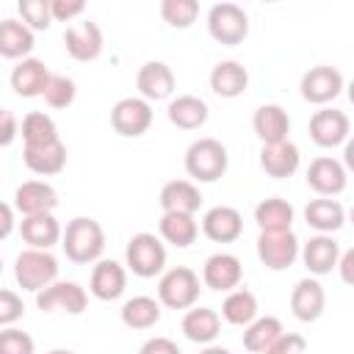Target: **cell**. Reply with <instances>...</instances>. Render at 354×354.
<instances>
[{
    "label": "cell",
    "mask_w": 354,
    "mask_h": 354,
    "mask_svg": "<svg viewBox=\"0 0 354 354\" xmlns=\"http://www.w3.org/2000/svg\"><path fill=\"white\" fill-rule=\"evenodd\" d=\"M11 227H14V210H11V205H0V238H8V232H11Z\"/></svg>",
    "instance_id": "c3c4849f"
},
{
    "label": "cell",
    "mask_w": 354,
    "mask_h": 354,
    "mask_svg": "<svg viewBox=\"0 0 354 354\" xmlns=\"http://www.w3.org/2000/svg\"><path fill=\"white\" fill-rule=\"evenodd\" d=\"M185 171L199 183H216L227 171V149L216 138H199L185 152Z\"/></svg>",
    "instance_id": "7a4b0ae2"
},
{
    "label": "cell",
    "mask_w": 354,
    "mask_h": 354,
    "mask_svg": "<svg viewBox=\"0 0 354 354\" xmlns=\"http://www.w3.org/2000/svg\"><path fill=\"white\" fill-rule=\"evenodd\" d=\"M348 100H351V105H354V80L348 83Z\"/></svg>",
    "instance_id": "816d5d0a"
},
{
    "label": "cell",
    "mask_w": 354,
    "mask_h": 354,
    "mask_svg": "<svg viewBox=\"0 0 354 354\" xmlns=\"http://www.w3.org/2000/svg\"><path fill=\"white\" fill-rule=\"evenodd\" d=\"M19 232H22V241L30 246V249H50L53 243H58L61 238V227L58 221L53 218V213H44V216H25L22 224H19Z\"/></svg>",
    "instance_id": "d4e9b609"
},
{
    "label": "cell",
    "mask_w": 354,
    "mask_h": 354,
    "mask_svg": "<svg viewBox=\"0 0 354 354\" xmlns=\"http://www.w3.org/2000/svg\"><path fill=\"white\" fill-rule=\"evenodd\" d=\"M50 354H72V351H64V348H55V351H50Z\"/></svg>",
    "instance_id": "f5cc1de1"
},
{
    "label": "cell",
    "mask_w": 354,
    "mask_h": 354,
    "mask_svg": "<svg viewBox=\"0 0 354 354\" xmlns=\"http://www.w3.org/2000/svg\"><path fill=\"white\" fill-rule=\"evenodd\" d=\"M282 335H285V332H282L279 318L266 315V318L249 324V329L243 332V346H246L249 351H254V354H266Z\"/></svg>",
    "instance_id": "d6a6232c"
},
{
    "label": "cell",
    "mask_w": 354,
    "mask_h": 354,
    "mask_svg": "<svg viewBox=\"0 0 354 354\" xmlns=\"http://www.w3.org/2000/svg\"><path fill=\"white\" fill-rule=\"evenodd\" d=\"M44 100L50 108H69L75 102V83L72 77H64V75H53L47 91H44Z\"/></svg>",
    "instance_id": "ab89813d"
},
{
    "label": "cell",
    "mask_w": 354,
    "mask_h": 354,
    "mask_svg": "<svg viewBox=\"0 0 354 354\" xmlns=\"http://www.w3.org/2000/svg\"><path fill=\"white\" fill-rule=\"evenodd\" d=\"M307 348V340L301 337V335H296V332H285L266 354H301Z\"/></svg>",
    "instance_id": "7bdbcfd3"
},
{
    "label": "cell",
    "mask_w": 354,
    "mask_h": 354,
    "mask_svg": "<svg viewBox=\"0 0 354 354\" xmlns=\"http://www.w3.org/2000/svg\"><path fill=\"white\" fill-rule=\"evenodd\" d=\"M221 315L227 318V324H235V326H246L254 321L257 315V299L252 290H232L224 304H221Z\"/></svg>",
    "instance_id": "d590c367"
},
{
    "label": "cell",
    "mask_w": 354,
    "mask_h": 354,
    "mask_svg": "<svg viewBox=\"0 0 354 354\" xmlns=\"http://www.w3.org/2000/svg\"><path fill=\"white\" fill-rule=\"evenodd\" d=\"M299 254V241L296 235L288 232H260L257 238V257L263 260L266 268L271 271H285L288 266H293Z\"/></svg>",
    "instance_id": "52a82bcc"
},
{
    "label": "cell",
    "mask_w": 354,
    "mask_h": 354,
    "mask_svg": "<svg viewBox=\"0 0 354 354\" xmlns=\"http://www.w3.org/2000/svg\"><path fill=\"white\" fill-rule=\"evenodd\" d=\"M58 274V260L44 252V249H28L17 257V266H14V277L17 282L25 288V290H44L53 285Z\"/></svg>",
    "instance_id": "3957f363"
},
{
    "label": "cell",
    "mask_w": 354,
    "mask_h": 354,
    "mask_svg": "<svg viewBox=\"0 0 354 354\" xmlns=\"http://www.w3.org/2000/svg\"><path fill=\"white\" fill-rule=\"evenodd\" d=\"M64 44L75 61H94L102 53V30L94 22H77L66 28Z\"/></svg>",
    "instance_id": "7c38bea8"
},
{
    "label": "cell",
    "mask_w": 354,
    "mask_h": 354,
    "mask_svg": "<svg viewBox=\"0 0 354 354\" xmlns=\"http://www.w3.org/2000/svg\"><path fill=\"white\" fill-rule=\"evenodd\" d=\"M86 290L75 282H53L50 288L39 290L36 296V304L39 310L44 313H53V310H64L69 315H80L86 310Z\"/></svg>",
    "instance_id": "9c48e42d"
},
{
    "label": "cell",
    "mask_w": 354,
    "mask_h": 354,
    "mask_svg": "<svg viewBox=\"0 0 354 354\" xmlns=\"http://www.w3.org/2000/svg\"><path fill=\"white\" fill-rule=\"evenodd\" d=\"M127 266L138 277H155L166 266V249L152 232H138L127 243Z\"/></svg>",
    "instance_id": "5b68a950"
},
{
    "label": "cell",
    "mask_w": 354,
    "mask_h": 354,
    "mask_svg": "<svg viewBox=\"0 0 354 354\" xmlns=\"http://www.w3.org/2000/svg\"><path fill=\"white\" fill-rule=\"evenodd\" d=\"M14 205L22 216H44V213H53L55 205H58V194L53 185L47 183H39V180H28L17 188L14 194Z\"/></svg>",
    "instance_id": "8fae6325"
},
{
    "label": "cell",
    "mask_w": 354,
    "mask_h": 354,
    "mask_svg": "<svg viewBox=\"0 0 354 354\" xmlns=\"http://www.w3.org/2000/svg\"><path fill=\"white\" fill-rule=\"evenodd\" d=\"M337 268H340V277H343V282L354 288V249H348V252L340 257Z\"/></svg>",
    "instance_id": "7dc6e473"
},
{
    "label": "cell",
    "mask_w": 354,
    "mask_h": 354,
    "mask_svg": "<svg viewBox=\"0 0 354 354\" xmlns=\"http://www.w3.org/2000/svg\"><path fill=\"white\" fill-rule=\"evenodd\" d=\"M343 160H346V169L354 171V138L346 144V152H343Z\"/></svg>",
    "instance_id": "681fc988"
},
{
    "label": "cell",
    "mask_w": 354,
    "mask_h": 354,
    "mask_svg": "<svg viewBox=\"0 0 354 354\" xmlns=\"http://www.w3.org/2000/svg\"><path fill=\"white\" fill-rule=\"evenodd\" d=\"M17 136V122H14V113L8 108H0V144L8 147Z\"/></svg>",
    "instance_id": "bcb514c9"
},
{
    "label": "cell",
    "mask_w": 354,
    "mask_h": 354,
    "mask_svg": "<svg viewBox=\"0 0 354 354\" xmlns=\"http://www.w3.org/2000/svg\"><path fill=\"white\" fill-rule=\"evenodd\" d=\"M111 124L119 136L124 138H138L149 130L152 124V108L144 102V100H136V97H127V100H119L111 111Z\"/></svg>",
    "instance_id": "ba28073f"
},
{
    "label": "cell",
    "mask_w": 354,
    "mask_h": 354,
    "mask_svg": "<svg viewBox=\"0 0 354 354\" xmlns=\"http://www.w3.org/2000/svg\"><path fill=\"white\" fill-rule=\"evenodd\" d=\"M246 86H249V72L238 61L216 64L213 72H210V88L218 97H238V94L246 91Z\"/></svg>",
    "instance_id": "484cf974"
},
{
    "label": "cell",
    "mask_w": 354,
    "mask_h": 354,
    "mask_svg": "<svg viewBox=\"0 0 354 354\" xmlns=\"http://www.w3.org/2000/svg\"><path fill=\"white\" fill-rule=\"evenodd\" d=\"M301 257L313 274H329L340 263V246L329 235H318V238H310L304 243Z\"/></svg>",
    "instance_id": "4316f807"
},
{
    "label": "cell",
    "mask_w": 354,
    "mask_h": 354,
    "mask_svg": "<svg viewBox=\"0 0 354 354\" xmlns=\"http://www.w3.org/2000/svg\"><path fill=\"white\" fill-rule=\"evenodd\" d=\"M301 97L307 102H315V105H324L329 100H335L343 88V75L335 69V66H313L310 72H304L301 77Z\"/></svg>",
    "instance_id": "30bf717a"
},
{
    "label": "cell",
    "mask_w": 354,
    "mask_h": 354,
    "mask_svg": "<svg viewBox=\"0 0 354 354\" xmlns=\"http://www.w3.org/2000/svg\"><path fill=\"white\" fill-rule=\"evenodd\" d=\"M0 354H33V337L22 329H3Z\"/></svg>",
    "instance_id": "60d3db41"
},
{
    "label": "cell",
    "mask_w": 354,
    "mask_h": 354,
    "mask_svg": "<svg viewBox=\"0 0 354 354\" xmlns=\"http://www.w3.org/2000/svg\"><path fill=\"white\" fill-rule=\"evenodd\" d=\"M254 221L260 232H288L293 221V207L285 199H263L254 207Z\"/></svg>",
    "instance_id": "f546056e"
},
{
    "label": "cell",
    "mask_w": 354,
    "mask_h": 354,
    "mask_svg": "<svg viewBox=\"0 0 354 354\" xmlns=\"http://www.w3.org/2000/svg\"><path fill=\"white\" fill-rule=\"evenodd\" d=\"M50 8H53V19L69 22V19H75L77 14H83L86 3H83V0H50Z\"/></svg>",
    "instance_id": "ee69618b"
},
{
    "label": "cell",
    "mask_w": 354,
    "mask_h": 354,
    "mask_svg": "<svg viewBox=\"0 0 354 354\" xmlns=\"http://www.w3.org/2000/svg\"><path fill=\"white\" fill-rule=\"evenodd\" d=\"M122 321L130 329H149L160 321V304L149 296H136L130 301H124L122 307Z\"/></svg>",
    "instance_id": "e575fe53"
},
{
    "label": "cell",
    "mask_w": 354,
    "mask_h": 354,
    "mask_svg": "<svg viewBox=\"0 0 354 354\" xmlns=\"http://www.w3.org/2000/svg\"><path fill=\"white\" fill-rule=\"evenodd\" d=\"M243 230V218L235 207H227V205H218L213 210L205 213V221H202V232L216 241V243H232Z\"/></svg>",
    "instance_id": "2e32d148"
},
{
    "label": "cell",
    "mask_w": 354,
    "mask_h": 354,
    "mask_svg": "<svg viewBox=\"0 0 354 354\" xmlns=\"http://www.w3.org/2000/svg\"><path fill=\"white\" fill-rule=\"evenodd\" d=\"M64 252L72 263H91L102 254L105 249V232L102 227L94 221V218H72L66 224V232H64Z\"/></svg>",
    "instance_id": "6da1fadb"
},
{
    "label": "cell",
    "mask_w": 354,
    "mask_h": 354,
    "mask_svg": "<svg viewBox=\"0 0 354 354\" xmlns=\"http://www.w3.org/2000/svg\"><path fill=\"white\" fill-rule=\"evenodd\" d=\"M53 75L50 69L36 61V58H25L19 66H14L11 72V88L19 94V97H44L47 86H50Z\"/></svg>",
    "instance_id": "5bb4252c"
},
{
    "label": "cell",
    "mask_w": 354,
    "mask_h": 354,
    "mask_svg": "<svg viewBox=\"0 0 354 354\" xmlns=\"http://www.w3.org/2000/svg\"><path fill=\"white\" fill-rule=\"evenodd\" d=\"M307 185L321 196H335L346 188V169L335 158H315L307 169Z\"/></svg>",
    "instance_id": "9a60e30c"
},
{
    "label": "cell",
    "mask_w": 354,
    "mask_h": 354,
    "mask_svg": "<svg viewBox=\"0 0 354 354\" xmlns=\"http://www.w3.org/2000/svg\"><path fill=\"white\" fill-rule=\"evenodd\" d=\"M205 119H207V105L194 94H183L169 102V122L177 124L180 130H196L205 124Z\"/></svg>",
    "instance_id": "f1b7e54d"
},
{
    "label": "cell",
    "mask_w": 354,
    "mask_h": 354,
    "mask_svg": "<svg viewBox=\"0 0 354 354\" xmlns=\"http://www.w3.org/2000/svg\"><path fill=\"white\" fill-rule=\"evenodd\" d=\"M218 329H221V321H218L216 310H210V307L188 310L185 318H183V332L194 343H210V340H216Z\"/></svg>",
    "instance_id": "4dcf8cb0"
},
{
    "label": "cell",
    "mask_w": 354,
    "mask_h": 354,
    "mask_svg": "<svg viewBox=\"0 0 354 354\" xmlns=\"http://www.w3.org/2000/svg\"><path fill=\"white\" fill-rule=\"evenodd\" d=\"M138 354H180V348L169 337H152L138 348Z\"/></svg>",
    "instance_id": "f6af8a7d"
},
{
    "label": "cell",
    "mask_w": 354,
    "mask_h": 354,
    "mask_svg": "<svg viewBox=\"0 0 354 354\" xmlns=\"http://www.w3.org/2000/svg\"><path fill=\"white\" fill-rule=\"evenodd\" d=\"M241 260L235 254H213L202 268V279L210 290H232L241 282Z\"/></svg>",
    "instance_id": "e0dca14e"
},
{
    "label": "cell",
    "mask_w": 354,
    "mask_h": 354,
    "mask_svg": "<svg viewBox=\"0 0 354 354\" xmlns=\"http://www.w3.org/2000/svg\"><path fill=\"white\" fill-rule=\"evenodd\" d=\"M19 14L30 30H47L53 19V8L47 0H19Z\"/></svg>",
    "instance_id": "f35d334b"
},
{
    "label": "cell",
    "mask_w": 354,
    "mask_h": 354,
    "mask_svg": "<svg viewBox=\"0 0 354 354\" xmlns=\"http://www.w3.org/2000/svg\"><path fill=\"white\" fill-rule=\"evenodd\" d=\"M160 235L171 246L185 249V246H191L196 241V221L188 213H163V218H160Z\"/></svg>",
    "instance_id": "836d02e7"
},
{
    "label": "cell",
    "mask_w": 354,
    "mask_h": 354,
    "mask_svg": "<svg viewBox=\"0 0 354 354\" xmlns=\"http://www.w3.org/2000/svg\"><path fill=\"white\" fill-rule=\"evenodd\" d=\"M252 127H254L257 138L266 147V144H282V141H288L290 122H288V113L279 105H263V108L254 111Z\"/></svg>",
    "instance_id": "ffe728a7"
},
{
    "label": "cell",
    "mask_w": 354,
    "mask_h": 354,
    "mask_svg": "<svg viewBox=\"0 0 354 354\" xmlns=\"http://www.w3.org/2000/svg\"><path fill=\"white\" fill-rule=\"evenodd\" d=\"M207 30L210 36L218 41V44H227V47H235L246 39L249 33V17L243 14L241 6L235 3H218L210 8L207 14Z\"/></svg>",
    "instance_id": "277c9868"
},
{
    "label": "cell",
    "mask_w": 354,
    "mask_h": 354,
    "mask_svg": "<svg viewBox=\"0 0 354 354\" xmlns=\"http://www.w3.org/2000/svg\"><path fill=\"white\" fill-rule=\"evenodd\" d=\"M33 50V30L25 22L3 19L0 22V55L3 58H19Z\"/></svg>",
    "instance_id": "83f0119b"
},
{
    "label": "cell",
    "mask_w": 354,
    "mask_h": 354,
    "mask_svg": "<svg viewBox=\"0 0 354 354\" xmlns=\"http://www.w3.org/2000/svg\"><path fill=\"white\" fill-rule=\"evenodd\" d=\"M22 313H25L22 299H19L14 290H0V324L8 326V324H14Z\"/></svg>",
    "instance_id": "b9f144b4"
},
{
    "label": "cell",
    "mask_w": 354,
    "mask_h": 354,
    "mask_svg": "<svg viewBox=\"0 0 354 354\" xmlns=\"http://www.w3.org/2000/svg\"><path fill=\"white\" fill-rule=\"evenodd\" d=\"M348 136V116L343 111H315V116L310 119V138L318 147H337L343 144Z\"/></svg>",
    "instance_id": "4fadbf2b"
},
{
    "label": "cell",
    "mask_w": 354,
    "mask_h": 354,
    "mask_svg": "<svg viewBox=\"0 0 354 354\" xmlns=\"http://www.w3.org/2000/svg\"><path fill=\"white\" fill-rule=\"evenodd\" d=\"M351 224H354V207H351Z\"/></svg>",
    "instance_id": "db71d44e"
},
{
    "label": "cell",
    "mask_w": 354,
    "mask_h": 354,
    "mask_svg": "<svg viewBox=\"0 0 354 354\" xmlns=\"http://www.w3.org/2000/svg\"><path fill=\"white\" fill-rule=\"evenodd\" d=\"M136 86H138V91H141L147 100H155V102H158V100L171 97V91H174V75H171V69H169L166 64L149 61V64H144V66L138 69Z\"/></svg>",
    "instance_id": "d6986e66"
},
{
    "label": "cell",
    "mask_w": 354,
    "mask_h": 354,
    "mask_svg": "<svg viewBox=\"0 0 354 354\" xmlns=\"http://www.w3.org/2000/svg\"><path fill=\"white\" fill-rule=\"evenodd\" d=\"M22 138H25V147H41V144H53V141H58L55 122H53L47 113L30 111V113L22 119Z\"/></svg>",
    "instance_id": "8d00e7d4"
},
{
    "label": "cell",
    "mask_w": 354,
    "mask_h": 354,
    "mask_svg": "<svg viewBox=\"0 0 354 354\" xmlns=\"http://www.w3.org/2000/svg\"><path fill=\"white\" fill-rule=\"evenodd\" d=\"M158 296H160V301L166 307L185 310V307H191L199 299V277L191 268L177 266L169 274H163V279L158 285Z\"/></svg>",
    "instance_id": "8992f818"
},
{
    "label": "cell",
    "mask_w": 354,
    "mask_h": 354,
    "mask_svg": "<svg viewBox=\"0 0 354 354\" xmlns=\"http://www.w3.org/2000/svg\"><path fill=\"white\" fill-rule=\"evenodd\" d=\"M199 205H202V194L188 180H171L160 191L163 213H188V216H194L199 210Z\"/></svg>",
    "instance_id": "7402d4cb"
},
{
    "label": "cell",
    "mask_w": 354,
    "mask_h": 354,
    "mask_svg": "<svg viewBox=\"0 0 354 354\" xmlns=\"http://www.w3.org/2000/svg\"><path fill=\"white\" fill-rule=\"evenodd\" d=\"M324 304H326V296H324V288L315 279H301L290 293V310L304 324L315 321L324 313Z\"/></svg>",
    "instance_id": "cb8c5ba5"
},
{
    "label": "cell",
    "mask_w": 354,
    "mask_h": 354,
    "mask_svg": "<svg viewBox=\"0 0 354 354\" xmlns=\"http://www.w3.org/2000/svg\"><path fill=\"white\" fill-rule=\"evenodd\" d=\"M22 160L33 174H58L66 166V147L61 141L53 144H41V147H25L22 149Z\"/></svg>",
    "instance_id": "603a6c76"
},
{
    "label": "cell",
    "mask_w": 354,
    "mask_h": 354,
    "mask_svg": "<svg viewBox=\"0 0 354 354\" xmlns=\"http://www.w3.org/2000/svg\"><path fill=\"white\" fill-rule=\"evenodd\" d=\"M260 166L268 177L274 180H285L299 169V149L290 141L282 144H266L260 152Z\"/></svg>",
    "instance_id": "44dd1931"
},
{
    "label": "cell",
    "mask_w": 354,
    "mask_h": 354,
    "mask_svg": "<svg viewBox=\"0 0 354 354\" xmlns=\"http://www.w3.org/2000/svg\"><path fill=\"white\" fill-rule=\"evenodd\" d=\"M202 354H230L227 348H221V346H210V348H205Z\"/></svg>",
    "instance_id": "f907efd6"
},
{
    "label": "cell",
    "mask_w": 354,
    "mask_h": 354,
    "mask_svg": "<svg viewBox=\"0 0 354 354\" xmlns=\"http://www.w3.org/2000/svg\"><path fill=\"white\" fill-rule=\"evenodd\" d=\"M127 274L116 260H100L91 271V293L100 301H113L124 293Z\"/></svg>",
    "instance_id": "ac0fdd59"
},
{
    "label": "cell",
    "mask_w": 354,
    "mask_h": 354,
    "mask_svg": "<svg viewBox=\"0 0 354 354\" xmlns=\"http://www.w3.org/2000/svg\"><path fill=\"white\" fill-rule=\"evenodd\" d=\"M196 14H199L196 0H163L160 6V17L171 28H191L196 22Z\"/></svg>",
    "instance_id": "74e56055"
},
{
    "label": "cell",
    "mask_w": 354,
    "mask_h": 354,
    "mask_svg": "<svg viewBox=\"0 0 354 354\" xmlns=\"http://www.w3.org/2000/svg\"><path fill=\"white\" fill-rule=\"evenodd\" d=\"M304 218L310 227H315L318 232H335L343 227V207L335 202V199H313L307 207H304Z\"/></svg>",
    "instance_id": "1f68e13d"
}]
</instances>
